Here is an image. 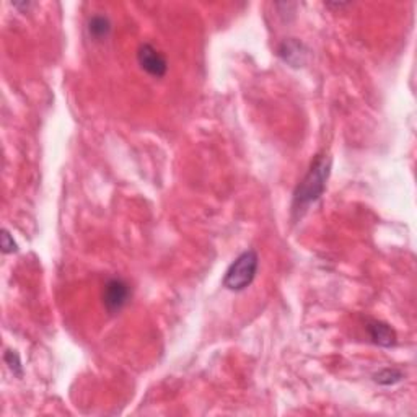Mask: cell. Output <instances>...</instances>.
Instances as JSON below:
<instances>
[{
    "label": "cell",
    "mask_w": 417,
    "mask_h": 417,
    "mask_svg": "<svg viewBox=\"0 0 417 417\" xmlns=\"http://www.w3.org/2000/svg\"><path fill=\"white\" fill-rule=\"evenodd\" d=\"M330 175L331 157L326 154L316 155L315 160L311 162L307 175L298 183L294 193V212H303V210H307L311 204L323 196Z\"/></svg>",
    "instance_id": "1"
},
{
    "label": "cell",
    "mask_w": 417,
    "mask_h": 417,
    "mask_svg": "<svg viewBox=\"0 0 417 417\" xmlns=\"http://www.w3.org/2000/svg\"><path fill=\"white\" fill-rule=\"evenodd\" d=\"M258 267H260V256L255 250H246L230 264L224 276V287L231 292H241L248 289L255 281Z\"/></svg>",
    "instance_id": "2"
},
{
    "label": "cell",
    "mask_w": 417,
    "mask_h": 417,
    "mask_svg": "<svg viewBox=\"0 0 417 417\" xmlns=\"http://www.w3.org/2000/svg\"><path fill=\"white\" fill-rule=\"evenodd\" d=\"M132 290L128 282L121 277H113L104 284L103 303L109 315H116L129 303Z\"/></svg>",
    "instance_id": "3"
},
{
    "label": "cell",
    "mask_w": 417,
    "mask_h": 417,
    "mask_svg": "<svg viewBox=\"0 0 417 417\" xmlns=\"http://www.w3.org/2000/svg\"><path fill=\"white\" fill-rule=\"evenodd\" d=\"M137 62H139L142 71H145L149 75L155 78L165 77L168 72L167 57L150 43H144L139 47V51H137Z\"/></svg>",
    "instance_id": "4"
},
{
    "label": "cell",
    "mask_w": 417,
    "mask_h": 417,
    "mask_svg": "<svg viewBox=\"0 0 417 417\" xmlns=\"http://www.w3.org/2000/svg\"><path fill=\"white\" fill-rule=\"evenodd\" d=\"M277 54L290 67H302L305 62H307L308 49L302 41L289 38L286 41H282L281 46H279Z\"/></svg>",
    "instance_id": "5"
},
{
    "label": "cell",
    "mask_w": 417,
    "mask_h": 417,
    "mask_svg": "<svg viewBox=\"0 0 417 417\" xmlns=\"http://www.w3.org/2000/svg\"><path fill=\"white\" fill-rule=\"evenodd\" d=\"M365 328L373 344L380 347H393L396 344V339H398L396 337V331L389 325L383 323V321L370 320Z\"/></svg>",
    "instance_id": "6"
},
{
    "label": "cell",
    "mask_w": 417,
    "mask_h": 417,
    "mask_svg": "<svg viewBox=\"0 0 417 417\" xmlns=\"http://www.w3.org/2000/svg\"><path fill=\"white\" fill-rule=\"evenodd\" d=\"M113 25H111L109 18L104 15H93L88 20V35L92 36L95 41H103L111 35Z\"/></svg>",
    "instance_id": "7"
},
{
    "label": "cell",
    "mask_w": 417,
    "mask_h": 417,
    "mask_svg": "<svg viewBox=\"0 0 417 417\" xmlns=\"http://www.w3.org/2000/svg\"><path fill=\"white\" fill-rule=\"evenodd\" d=\"M404 378V375L398 368H382L378 373L373 375V382L383 387H393V385L399 383Z\"/></svg>",
    "instance_id": "8"
},
{
    "label": "cell",
    "mask_w": 417,
    "mask_h": 417,
    "mask_svg": "<svg viewBox=\"0 0 417 417\" xmlns=\"http://www.w3.org/2000/svg\"><path fill=\"white\" fill-rule=\"evenodd\" d=\"M4 361L7 363L10 372H12L15 377L22 378L23 377V365H22V361H20V356L15 351H7L4 356Z\"/></svg>",
    "instance_id": "9"
},
{
    "label": "cell",
    "mask_w": 417,
    "mask_h": 417,
    "mask_svg": "<svg viewBox=\"0 0 417 417\" xmlns=\"http://www.w3.org/2000/svg\"><path fill=\"white\" fill-rule=\"evenodd\" d=\"M2 251L5 253V255H8V253H15L18 250V246H17V243H15V240H13V236L10 235V231L8 230H2Z\"/></svg>",
    "instance_id": "10"
},
{
    "label": "cell",
    "mask_w": 417,
    "mask_h": 417,
    "mask_svg": "<svg viewBox=\"0 0 417 417\" xmlns=\"http://www.w3.org/2000/svg\"><path fill=\"white\" fill-rule=\"evenodd\" d=\"M326 7H330V8H346V7H349V2H326L325 4Z\"/></svg>",
    "instance_id": "11"
}]
</instances>
